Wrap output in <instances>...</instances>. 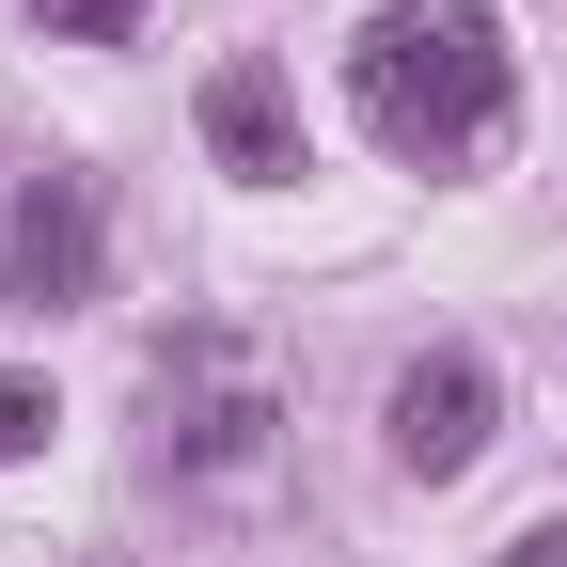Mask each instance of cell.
<instances>
[{"label":"cell","mask_w":567,"mask_h":567,"mask_svg":"<svg viewBox=\"0 0 567 567\" xmlns=\"http://www.w3.org/2000/svg\"><path fill=\"white\" fill-rule=\"evenodd\" d=\"M347 95H363V126L394 142V158H473L488 126H505V95H520V63H505V32L473 17V0H379L363 17V48H347Z\"/></svg>","instance_id":"6da1fadb"},{"label":"cell","mask_w":567,"mask_h":567,"mask_svg":"<svg viewBox=\"0 0 567 567\" xmlns=\"http://www.w3.org/2000/svg\"><path fill=\"white\" fill-rule=\"evenodd\" d=\"M142 410H158V473H237L268 442V363L237 331H174L158 379H142Z\"/></svg>","instance_id":"7a4b0ae2"},{"label":"cell","mask_w":567,"mask_h":567,"mask_svg":"<svg viewBox=\"0 0 567 567\" xmlns=\"http://www.w3.org/2000/svg\"><path fill=\"white\" fill-rule=\"evenodd\" d=\"M95 268H111V237H95V189L80 174H17L0 189V316L95 300Z\"/></svg>","instance_id":"3957f363"},{"label":"cell","mask_w":567,"mask_h":567,"mask_svg":"<svg viewBox=\"0 0 567 567\" xmlns=\"http://www.w3.org/2000/svg\"><path fill=\"white\" fill-rule=\"evenodd\" d=\"M488 410H505V394H488L473 347H425V363L379 394V442H394V473L442 488V473H473V457H488Z\"/></svg>","instance_id":"277c9868"},{"label":"cell","mask_w":567,"mask_h":567,"mask_svg":"<svg viewBox=\"0 0 567 567\" xmlns=\"http://www.w3.org/2000/svg\"><path fill=\"white\" fill-rule=\"evenodd\" d=\"M205 142H221V174L284 189V174H300V95H284L268 63H221V80H205Z\"/></svg>","instance_id":"5b68a950"},{"label":"cell","mask_w":567,"mask_h":567,"mask_svg":"<svg viewBox=\"0 0 567 567\" xmlns=\"http://www.w3.org/2000/svg\"><path fill=\"white\" fill-rule=\"evenodd\" d=\"M32 32H48V48H126L142 0H32Z\"/></svg>","instance_id":"8992f818"},{"label":"cell","mask_w":567,"mask_h":567,"mask_svg":"<svg viewBox=\"0 0 567 567\" xmlns=\"http://www.w3.org/2000/svg\"><path fill=\"white\" fill-rule=\"evenodd\" d=\"M48 425H63V410H48V379H17V363H0V473H17Z\"/></svg>","instance_id":"52a82bcc"},{"label":"cell","mask_w":567,"mask_h":567,"mask_svg":"<svg viewBox=\"0 0 567 567\" xmlns=\"http://www.w3.org/2000/svg\"><path fill=\"white\" fill-rule=\"evenodd\" d=\"M505 567H567V520H520V536H505Z\"/></svg>","instance_id":"ba28073f"}]
</instances>
